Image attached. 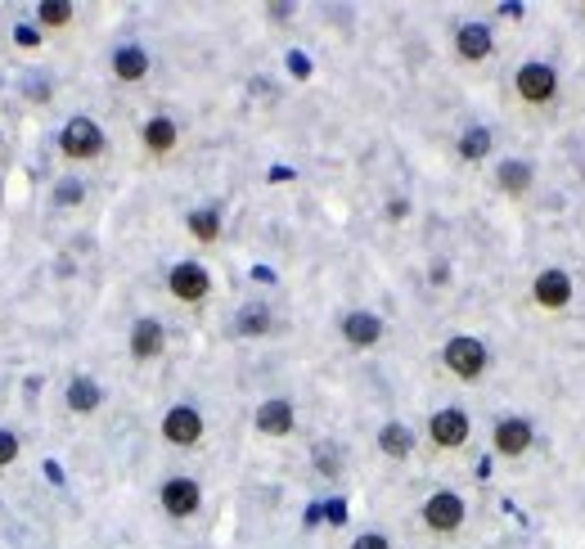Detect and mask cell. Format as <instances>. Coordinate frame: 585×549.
<instances>
[{
    "mask_svg": "<svg viewBox=\"0 0 585 549\" xmlns=\"http://www.w3.org/2000/svg\"><path fill=\"white\" fill-rule=\"evenodd\" d=\"M441 365H446L459 383H477V378L486 374V365H491V351H486V342L473 338V333H455V338L441 347Z\"/></svg>",
    "mask_w": 585,
    "mask_h": 549,
    "instance_id": "cell-1",
    "label": "cell"
},
{
    "mask_svg": "<svg viewBox=\"0 0 585 549\" xmlns=\"http://www.w3.org/2000/svg\"><path fill=\"white\" fill-rule=\"evenodd\" d=\"M59 153L68 162H95L104 153V126L95 117H68L59 131Z\"/></svg>",
    "mask_w": 585,
    "mask_h": 549,
    "instance_id": "cell-2",
    "label": "cell"
},
{
    "mask_svg": "<svg viewBox=\"0 0 585 549\" xmlns=\"http://www.w3.org/2000/svg\"><path fill=\"white\" fill-rule=\"evenodd\" d=\"M468 518V504L464 495L455 491H432L428 500H423V527L432 531V536H455L459 527H464Z\"/></svg>",
    "mask_w": 585,
    "mask_h": 549,
    "instance_id": "cell-3",
    "label": "cell"
},
{
    "mask_svg": "<svg viewBox=\"0 0 585 549\" xmlns=\"http://www.w3.org/2000/svg\"><path fill=\"white\" fill-rule=\"evenodd\" d=\"M513 90H518L522 104H549V99L558 95V72H554V63L527 59L518 72H513Z\"/></svg>",
    "mask_w": 585,
    "mask_h": 549,
    "instance_id": "cell-4",
    "label": "cell"
},
{
    "mask_svg": "<svg viewBox=\"0 0 585 549\" xmlns=\"http://www.w3.org/2000/svg\"><path fill=\"white\" fill-rule=\"evenodd\" d=\"M167 293L185 306H198L212 293V275H207L203 261H176V266L167 270Z\"/></svg>",
    "mask_w": 585,
    "mask_h": 549,
    "instance_id": "cell-5",
    "label": "cell"
},
{
    "mask_svg": "<svg viewBox=\"0 0 585 549\" xmlns=\"http://www.w3.org/2000/svg\"><path fill=\"white\" fill-rule=\"evenodd\" d=\"M468 437H473V419L459 405H446V410H437L428 419V441L437 450H459V446H468Z\"/></svg>",
    "mask_w": 585,
    "mask_h": 549,
    "instance_id": "cell-6",
    "label": "cell"
},
{
    "mask_svg": "<svg viewBox=\"0 0 585 549\" xmlns=\"http://www.w3.org/2000/svg\"><path fill=\"white\" fill-rule=\"evenodd\" d=\"M491 446H495V455H504V459H522L536 446V428H531L527 414H504L491 432Z\"/></svg>",
    "mask_w": 585,
    "mask_h": 549,
    "instance_id": "cell-7",
    "label": "cell"
},
{
    "mask_svg": "<svg viewBox=\"0 0 585 549\" xmlns=\"http://www.w3.org/2000/svg\"><path fill=\"white\" fill-rule=\"evenodd\" d=\"M531 297H536L540 311H567V306H572V297H576V284H572V275H567V270L545 266L536 279H531Z\"/></svg>",
    "mask_w": 585,
    "mask_h": 549,
    "instance_id": "cell-8",
    "label": "cell"
},
{
    "mask_svg": "<svg viewBox=\"0 0 585 549\" xmlns=\"http://www.w3.org/2000/svg\"><path fill=\"white\" fill-rule=\"evenodd\" d=\"M203 432H207V423L194 405H171V410L162 414V441H171V446H180V450L198 446Z\"/></svg>",
    "mask_w": 585,
    "mask_h": 549,
    "instance_id": "cell-9",
    "label": "cell"
},
{
    "mask_svg": "<svg viewBox=\"0 0 585 549\" xmlns=\"http://www.w3.org/2000/svg\"><path fill=\"white\" fill-rule=\"evenodd\" d=\"M158 500H162V513H167V518H194V513L203 509V486H198L194 477H167Z\"/></svg>",
    "mask_w": 585,
    "mask_h": 549,
    "instance_id": "cell-10",
    "label": "cell"
},
{
    "mask_svg": "<svg viewBox=\"0 0 585 549\" xmlns=\"http://www.w3.org/2000/svg\"><path fill=\"white\" fill-rule=\"evenodd\" d=\"M455 54L464 63H482L495 54V32L486 23H477V18H468V23L455 27Z\"/></svg>",
    "mask_w": 585,
    "mask_h": 549,
    "instance_id": "cell-11",
    "label": "cell"
},
{
    "mask_svg": "<svg viewBox=\"0 0 585 549\" xmlns=\"http://www.w3.org/2000/svg\"><path fill=\"white\" fill-rule=\"evenodd\" d=\"M126 347H131V360L149 365V360H158L162 347H167V329H162L153 315H140V320L131 324V338H126Z\"/></svg>",
    "mask_w": 585,
    "mask_h": 549,
    "instance_id": "cell-12",
    "label": "cell"
},
{
    "mask_svg": "<svg viewBox=\"0 0 585 549\" xmlns=\"http://www.w3.org/2000/svg\"><path fill=\"white\" fill-rule=\"evenodd\" d=\"M342 342L356 351H369L383 342V320L374 311H347L342 315Z\"/></svg>",
    "mask_w": 585,
    "mask_h": 549,
    "instance_id": "cell-13",
    "label": "cell"
},
{
    "mask_svg": "<svg viewBox=\"0 0 585 549\" xmlns=\"http://www.w3.org/2000/svg\"><path fill=\"white\" fill-rule=\"evenodd\" d=\"M293 428H297L293 401H284V396H270V401L257 405V432H261V437H288Z\"/></svg>",
    "mask_w": 585,
    "mask_h": 549,
    "instance_id": "cell-14",
    "label": "cell"
},
{
    "mask_svg": "<svg viewBox=\"0 0 585 549\" xmlns=\"http://www.w3.org/2000/svg\"><path fill=\"white\" fill-rule=\"evenodd\" d=\"M531 185H536V167H531L527 158H504L500 167H495V189L509 198H522L531 194Z\"/></svg>",
    "mask_w": 585,
    "mask_h": 549,
    "instance_id": "cell-15",
    "label": "cell"
},
{
    "mask_svg": "<svg viewBox=\"0 0 585 549\" xmlns=\"http://www.w3.org/2000/svg\"><path fill=\"white\" fill-rule=\"evenodd\" d=\"M140 140H144V153H153V158H171L176 144H180V126L171 122V117H149L144 131H140Z\"/></svg>",
    "mask_w": 585,
    "mask_h": 549,
    "instance_id": "cell-16",
    "label": "cell"
},
{
    "mask_svg": "<svg viewBox=\"0 0 585 549\" xmlns=\"http://www.w3.org/2000/svg\"><path fill=\"white\" fill-rule=\"evenodd\" d=\"M63 405H68L72 414H95L99 405H104V387H99L90 374H72L68 392H63Z\"/></svg>",
    "mask_w": 585,
    "mask_h": 549,
    "instance_id": "cell-17",
    "label": "cell"
},
{
    "mask_svg": "<svg viewBox=\"0 0 585 549\" xmlns=\"http://www.w3.org/2000/svg\"><path fill=\"white\" fill-rule=\"evenodd\" d=\"M113 77L135 86V81L149 77V50L144 45H117L113 50Z\"/></svg>",
    "mask_w": 585,
    "mask_h": 549,
    "instance_id": "cell-18",
    "label": "cell"
},
{
    "mask_svg": "<svg viewBox=\"0 0 585 549\" xmlns=\"http://www.w3.org/2000/svg\"><path fill=\"white\" fill-rule=\"evenodd\" d=\"M378 450H383L387 459H410V450H414V432H410V423L387 419L383 428H378Z\"/></svg>",
    "mask_w": 585,
    "mask_h": 549,
    "instance_id": "cell-19",
    "label": "cell"
},
{
    "mask_svg": "<svg viewBox=\"0 0 585 549\" xmlns=\"http://www.w3.org/2000/svg\"><path fill=\"white\" fill-rule=\"evenodd\" d=\"M270 329H275V315H270V306H261V302H248L239 315H234V333H239V338H266Z\"/></svg>",
    "mask_w": 585,
    "mask_h": 549,
    "instance_id": "cell-20",
    "label": "cell"
},
{
    "mask_svg": "<svg viewBox=\"0 0 585 549\" xmlns=\"http://www.w3.org/2000/svg\"><path fill=\"white\" fill-rule=\"evenodd\" d=\"M185 225H189V234H194L198 243L221 239V212H216V207H194V212L185 216Z\"/></svg>",
    "mask_w": 585,
    "mask_h": 549,
    "instance_id": "cell-21",
    "label": "cell"
},
{
    "mask_svg": "<svg viewBox=\"0 0 585 549\" xmlns=\"http://www.w3.org/2000/svg\"><path fill=\"white\" fill-rule=\"evenodd\" d=\"M491 149H495V140H491L486 126H468V131L459 135V158L464 162H486V153Z\"/></svg>",
    "mask_w": 585,
    "mask_h": 549,
    "instance_id": "cell-22",
    "label": "cell"
},
{
    "mask_svg": "<svg viewBox=\"0 0 585 549\" xmlns=\"http://www.w3.org/2000/svg\"><path fill=\"white\" fill-rule=\"evenodd\" d=\"M36 18H41V27H68L72 5L68 0H41V5H36Z\"/></svg>",
    "mask_w": 585,
    "mask_h": 549,
    "instance_id": "cell-23",
    "label": "cell"
},
{
    "mask_svg": "<svg viewBox=\"0 0 585 549\" xmlns=\"http://www.w3.org/2000/svg\"><path fill=\"white\" fill-rule=\"evenodd\" d=\"M81 198H86V185H81V180H59V185H54V203L59 207H77Z\"/></svg>",
    "mask_w": 585,
    "mask_h": 549,
    "instance_id": "cell-24",
    "label": "cell"
},
{
    "mask_svg": "<svg viewBox=\"0 0 585 549\" xmlns=\"http://www.w3.org/2000/svg\"><path fill=\"white\" fill-rule=\"evenodd\" d=\"M18 450H23V446H18V437H14V432H9V428H0V468H9V464H14V459H18Z\"/></svg>",
    "mask_w": 585,
    "mask_h": 549,
    "instance_id": "cell-25",
    "label": "cell"
},
{
    "mask_svg": "<svg viewBox=\"0 0 585 549\" xmlns=\"http://www.w3.org/2000/svg\"><path fill=\"white\" fill-rule=\"evenodd\" d=\"M315 468H320L324 477H338V468H342V459L333 455V446H320L315 450Z\"/></svg>",
    "mask_w": 585,
    "mask_h": 549,
    "instance_id": "cell-26",
    "label": "cell"
},
{
    "mask_svg": "<svg viewBox=\"0 0 585 549\" xmlns=\"http://www.w3.org/2000/svg\"><path fill=\"white\" fill-rule=\"evenodd\" d=\"M351 549H392V540H387L383 531H360V536L351 540Z\"/></svg>",
    "mask_w": 585,
    "mask_h": 549,
    "instance_id": "cell-27",
    "label": "cell"
},
{
    "mask_svg": "<svg viewBox=\"0 0 585 549\" xmlns=\"http://www.w3.org/2000/svg\"><path fill=\"white\" fill-rule=\"evenodd\" d=\"M446 279H450V266L446 261H432V284H446Z\"/></svg>",
    "mask_w": 585,
    "mask_h": 549,
    "instance_id": "cell-28",
    "label": "cell"
},
{
    "mask_svg": "<svg viewBox=\"0 0 585 549\" xmlns=\"http://www.w3.org/2000/svg\"><path fill=\"white\" fill-rule=\"evenodd\" d=\"M405 212H410V207H405V203H401V198H396V203H392V207H387V216H392V221H401V216H405Z\"/></svg>",
    "mask_w": 585,
    "mask_h": 549,
    "instance_id": "cell-29",
    "label": "cell"
},
{
    "mask_svg": "<svg viewBox=\"0 0 585 549\" xmlns=\"http://www.w3.org/2000/svg\"><path fill=\"white\" fill-rule=\"evenodd\" d=\"M0 149H5V140H0Z\"/></svg>",
    "mask_w": 585,
    "mask_h": 549,
    "instance_id": "cell-30",
    "label": "cell"
}]
</instances>
